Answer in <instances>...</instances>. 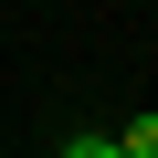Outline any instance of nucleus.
<instances>
[{
  "label": "nucleus",
  "instance_id": "1",
  "mask_svg": "<svg viewBox=\"0 0 158 158\" xmlns=\"http://www.w3.org/2000/svg\"><path fill=\"white\" fill-rule=\"evenodd\" d=\"M116 148H127V158H158V116H137V127H127Z\"/></svg>",
  "mask_w": 158,
  "mask_h": 158
},
{
  "label": "nucleus",
  "instance_id": "2",
  "mask_svg": "<svg viewBox=\"0 0 158 158\" xmlns=\"http://www.w3.org/2000/svg\"><path fill=\"white\" fill-rule=\"evenodd\" d=\"M63 158H127L116 137H63Z\"/></svg>",
  "mask_w": 158,
  "mask_h": 158
}]
</instances>
